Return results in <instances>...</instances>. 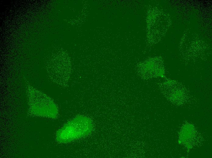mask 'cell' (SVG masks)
Masks as SVG:
<instances>
[{"mask_svg":"<svg viewBox=\"0 0 212 158\" xmlns=\"http://www.w3.org/2000/svg\"><path fill=\"white\" fill-rule=\"evenodd\" d=\"M27 84V94L29 112L35 116L55 118L58 115V109L52 99Z\"/></svg>","mask_w":212,"mask_h":158,"instance_id":"obj_1","label":"cell"},{"mask_svg":"<svg viewBox=\"0 0 212 158\" xmlns=\"http://www.w3.org/2000/svg\"><path fill=\"white\" fill-rule=\"evenodd\" d=\"M93 128L90 119L79 116L67 122L57 131L56 139L61 143L71 142L89 134Z\"/></svg>","mask_w":212,"mask_h":158,"instance_id":"obj_2","label":"cell"}]
</instances>
